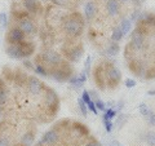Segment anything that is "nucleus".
Instances as JSON below:
<instances>
[{
    "label": "nucleus",
    "mask_w": 155,
    "mask_h": 146,
    "mask_svg": "<svg viewBox=\"0 0 155 146\" xmlns=\"http://www.w3.org/2000/svg\"><path fill=\"white\" fill-rule=\"evenodd\" d=\"M84 14H85V17L88 19H92L94 17V14H96V5H94V3L88 2L85 4V5H84Z\"/></svg>",
    "instance_id": "f3484780"
},
{
    "label": "nucleus",
    "mask_w": 155,
    "mask_h": 146,
    "mask_svg": "<svg viewBox=\"0 0 155 146\" xmlns=\"http://www.w3.org/2000/svg\"><path fill=\"white\" fill-rule=\"evenodd\" d=\"M104 123H105V129H106V132H107V133L113 132V121H111V120H104Z\"/></svg>",
    "instance_id": "2f4dec72"
},
{
    "label": "nucleus",
    "mask_w": 155,
    "mask_h": 146,
    "mask_svg": "<svg viewBox=\"0 0 155 146\" xmlns=\"http://www.w3.org/2000/svg\"><path fill=\"white\" fill-rule=\"evenodd\" d=\"M119 2H128V0H119Z\"/></svg>",
    "instance_id": "a18cd8bd"
},
{
    "label": "nucleus",
    "mask_w": 155,
    "mask_h": 146,
    "mask_svg": "<svg viewBox=\"0 0 155 146\" xmlns=\"http://www.w3.org/2000/svg\"><path fill=\"white\" fill-rule=\"evenodd\" d=\"M22 4L26 11L30 13H38L40 11V4H39L36 0H23Z\"/></svg>",
    "instance_id": "4468645a"
},
{
    "label": "nucleus",
    "mask_w": 155,
    "mask_h": 146,
    "mask_svg": "<svg viewBox=\"0 0 155 146\" xmlns=\"http://www.w3.org/2000/svg\"><path fill=\"white\" fill-rule=\"evenodd\" d=\"M89 96H91V100L92 98H94V101L98 100V95H97L96 91H89Z\"/></svg>",
    "instance_id": "ea45409f"
},
{
    "label": "nucleus",
    "mask_w": 155,
    "mask_h": 146,
    "mask_svg": "<svg viewBox=\"0 0 155 146\" xmlns=\"http://www.w3.org/2000/svg\"><path fill=\"white\" fill-rule=\"evenodd\" d=\"M109 146H124V145L122 142H119V141L113 140V141H110V142H109Z\"/></svg>",
    "instance_id": "58836bf2"
},
{
    "label": "nucleus",
    "mask_w": 155,
    "mask_h": 146,
    "mask_svg": "<svg viewBox=\"0 0 155 146\" xmlns=\"http://www.w3.org/2000/svg\"><path fill=\"white\" fill-rule=\"evenodd\" d=\"M34 71H35L36 74H39V75H41V76L49 75V70H48L45 66H43L41 64H38V65L34 66Z\"/></svg>",
    "instance_id": "412c9836"
},
{
    "label": "nucleus",
    "mask_w": 155,
    "mask_h": 146,
    "mask_svg": "<svg viewBox=\"0 0 155 146\" xmlns=\"http://www.w3.org/2000/svg\"><path fill=\"white\" fill-rule=\"evenodd\" d=\"M18 28L23 34H35L36 27L30 18H22L18 21Z\"/></svg>",
    "instance_id": "9d476101"
},
{
    "label": "nucleus",
    "mask_w": 155,
    "mask_h": 146,
    "mask_svg": "<svg viewBox=\"0 0 155 146\" xmlns=\"http://www.w3.org/2000/svg\"><path fill=\"white\" fill-rule=\"evenodd\" d=\"M106 8H107V12L110 16H116L119 13V3L118 0H109L107 4H106Z\"/></svg>",
    "instance_id": "dca6fc26"
},
{
    "label": "nucleus",
    "mask_w": 155,
    "mask_h": 146,
    "mask_svg": "<svg viewBox=\"0 0 155 146\" xmlns=\"http://www.w3.org/2000/svg\"><path fill=\"white\" fill-rule=\"evenodd\" d=\"M45 104L49 109L51 114L54 115L58 111V96L53 89H47L45 92Z\"/></svg>",
    "instance_id": "39448f33"
},
{
    "label": "nucleus",
    "mask_w": 155,
    "mask_h": 146,
    "mask_svg": "<svg viewBox=\"0 0 155 146\" xmlns=\"http://www.w3.org/2000/svg\"><path fill=\"white\" fill-rule=\"evenodd\" d=\"M116 116V110L114 109H109V110H105V114H104V120H111Z\"/></svg>",
    "instance_id": "bb28decb"
},
{
    "label": "nucleus",
    "mask_w": 155,
    "mask_h": 146,
    "mask_svg": "<svg viewBox=\"0 0 155 146\" xmlns=\"http://www.w3.org/2000/svg\"><path fill=\"white\" fill-rule=\"evenodd\" d=\"M58 138H60V134H58L57 131L54 129H51L48 132L44 133V136L41 137V140L39 141V146H51V145H54Z\"/></svg>",
    "instance_id": "6e6552de"
},
{
    "label": "nucleus",
    "mask_w": 155,
    "mask_h": 146,
    "mask_svg": "<svg viewBox=\"0 0 155 146\" xmlns=\"http://www.w3.org/2000/svg\"><path fill=\"white\" fill-rule=\"evenodd\" d=\"M78 105H79V109L81 111V114H83L84 116H87V114H88V108H87V104L81 98H79V100H78Z\"/></svg>",
    "instance_id": "cd10ccee"
},
{
    "label": "nucleus",
    "mask_w": 155,
    "mask_h": 146,
    "mask_svg": "<svg viewBox=\"0 0 155 146\" xmlns=\"http://www.w3.org/2000/svg\"><path fill=\"white\" fill-rule=\"evenodd\" d=\"M89 67H91V57L88 56L87 57V60H85V65H84V70H83V72L87 75L88 74V71H89Z\"/></svg>",
    "instance_id": "f704fd0d"
},
{
    "label": "nucleus",
    "mask_w": 155,
    "mask_h": 146,
    "mask_svg": "<svg viewBox=\"0 0 155 146\" xmlns=\"http://www.w3.org/2000/svg\"><path fill=\"white\" fill-rule=\"evenodd\" d=\"M128 119H129V116H128L127 114H119L118 118H116V127H118V128H122L123 125L128 121Z\"/></svg>",
    "instance_id": "393cba45"
},
{
    "label": "nucleus",
    "mask_w": 155,
    "mask_h": 146,
    "mask_svg": "<svg viewBox=\"0 0 155 146\" xmlns=\"http://www.w3.org/2000/svg\"><path fill=\"white\" fill-rule=\"evenodd\" d=\"M129 69L132 70V72L134 75L137 76H143L145 78V74H146V70L142 64H138V62H130L129 64Z\"/></svg>",
    "instance_id": "2eb2a0df"
},
{
    "label": "nucleus",
    "mask_w": 155,
    "mask_h": 146,
    "mask_svg": "<svg viewBox=\"0 0 155 146\" xmlns=\"http://www.w3.org/2000/svg\"><path fill=\"white\" fill-rule=\"evenodd\" d=\"M105 79L107 81V85L111 87V88H115L116 85L119 84L120 79H122V74H120L119 69H116L114 65H107L105 71Z\"/></svg>",
    "instance_id": "7ed1b4c3"
},
{
    "label": "nucleus",
    "mask_w": 155,
    "mask_h": 146,
    "mask_svg": "<svg viewBox=\"0 0 155 146\" xmlns=\"http://www.w3.org/2000/svg\"><path fill=\"white\" fill-rule=\"evenodd\" d=\"M41 2H48V0H41Z\"/></svg>",
    "instance_id": "49530a36"
},
{
    "label": "nucleus",
    "mask_w": 155,
    "mask_h": 146,
    "mask_svg": "<svg viewBox=\"0 0 155 146\" xmlns=\"http://www.w3.org/2000/svg\"><path fill=\"white\" fill-rule=\"evenodd\" d=\"M94 106H96V109L100 110V111H105L106 110V104L104 101H101L100 98L94 101Z\"/></svg>",
    "instance_id": "c85d7f7f"
},
{
    "label": "nucleus",
    "mask_w": 155,
    "mask_h": 146,
    "mask_svg": "<svg viewBox=\"0 0 155 146\" xmlns=\"http://www.w3.org/2000/svg\"><path fill=\"white\" fill-rule=\"evenodd\" d=\"M123 108H124V102H123V101H119V102H118V109L122 110Z\"/></svg>",
    "instance_id": "79ce46f5"
},
{
    "label": "nucleus",
    "mask_w": 155,
    "mask_h": 146,
    "mask_svg": "<svg viewBox=\"0 0 155 146\" xmlns=\"http://www.w3.org/2000/svg\"><path fill=\"white\" fill-rule=\"evenodd\" d=\"M7 55L11 57V58H14V60H18V58H22V53H21V48H19L18 44H9L7 47Z\"/></svg>",
    "instance_id": "ddd939ff"
},
{
    "label": "nucleus",
    "mask_w": 155,
    "mask_h": 146,
    "mask_svg": "<svg viewBox=\"0 0 155 146\" xmlns=\"http://www.w3.org/2000/svg\"><path fill=\"white\" fill-rule=\"evenodd\" d=\"M0 146H11V142L5 137H0Z\"/></svg>",
    "instance_id": "e433bc0d"
},
{
    "label": "nucleus",
    "mask_w": 155,
    "mask_h": 146,
    "mask_svg": "<svg viewBox=\"0 0 155 146\" xmlns=\"http://www.w3.org/2000/svg\"><path fill=\"white\" fill-rule=\"evenodd\" d=\"M87 108H88L91 111H92V113H93V114H98V111H97V109H96V106H94V101H89L88 102V104H87Z\"/></svg>",
    "instance_id": "473e14b6"
},
{
    "label": "nucleus",
    "mask_w": 155,
    "mask_h": 146,
    "mask_svg": "<svg viewBox=\"0 0 155 146\" xmlns=\"http://www.w3.org/2000/svg\"><path fill=\"white\" fill-rule=\"evenodd\" d=\"M3 118V106H0V120Z\"/></svg>",
    "instance_id": "c03bdc74"
},
{
    "label": "nucleus",
    "mask_w": 155,
    "mask_h": 146,
    "mask_svg": "<svg viewBox=\"0 0 155 146\" xmlns=\"http://www.w3.org/2000/svg\"><path fill=\"white\" fill-rule=\"evenodd\" d=\"M27 88L32 95H40L44 89V85L36 76H30L27 78Z\"/></svg>",
    "instance_id": "1a4fd4ad"
},
{
    "label": "nucleus",
    "mask_w": 155,
    "mask_h": 146,
    "mask_svg": "<svg viewBox=\"0 0 155 146\" xmlns=\"http://www.w3.org/2000/svg\"><path fill=\"white\" fill-rule=\"evenodd\" d=\"M51 75H52L53 79L60 81V83L69 81V79L72 76V67H71V65L62 61L60 65L51 71Z\"/></svg>",
    "instance_id": "f03ea898"
},
{
    "label": "nucleus",
    "mask_w": 155,
    "mask_h": 146,
    "mask_svg": "<svg viewBox=\"0 0 155 146\" xmlns=\"http://www.w3.org/2000/svg\"><path fill=\"white\" fill-rule=\"evenodd\" d=\"M119 44L118 43H110L109 47H107V49H106V52H107V55L110 56H115V55H118L119 53Z\"/></svg>",
    "instance_id": "5701e85b"
},
{
    "label": "nucleus",
    "mask_w": 155,
    "mask_h": 146,
    "mask_svg": "<svg viewBox=\"0 0 155 146\" xmlns=\"http://www.w3.org/2000/svg\"><path fill=\"white\" fill-rule=\"evenodd\" d=\"M54 4H57V5H64V4L66 3V0H52Z\"/></svg>",
    "instance_id": "a19ab883"
},
{
    "label": "nucleus",
    "mask_w": 155,
    "mask_h": 146,
    "mask_svg": "<svg viewBox=\"0 0 155 146\" xmlns=\"http://www.w3.org/2000/svg\"><path fill=\"white\" fill-rule=\"evenodd\" d=\"M120 28L123 30L124 35L125 34H129L130 28H132V21H130V19H123L122 23H120Z\"/></svg>",
    "instance_id": "b1692460"
},
{
    "label": "nucleus",
    "mask_w": 155,
    "mask_h": 146,
    "mask_svg": "<svg viewBox=\"0 0 155 146\" xmlns=\"http://www.w3.org/2000/svg\"><path fill=\"white\" fill-rule=\"evenodd\" d=\"M8 98V93H7V88H5V84H4L3 79L0 78V106L5 105Z\"/></svg>",
    "instance_id": "6ab92c4d"
},
{
    "label": "nucleus",
    "mask_w": 155,
    "mask_h": 146,
    "mask_svg": "<svg viewBox=\"0 0 155 146\" xmlns=\"http://www.w3.org/2000/svg\"><path fill=\"white\" fill-rule=\"evenodd\" d=\"M85 146H102V145H101V142H98V141H94V140H92V141H89V142Z\"/></svg>",
    "instance_id": "4c0bfd02"
},
{
    "label": "nucleus",
    "mask_w": 155,
    "mask_h": 146,
    "mask_svg": "<svg viewBox=\"0 0 155 146\" xmlns=\"http://www.w3.org/2000/svg\"><path fill=\"white\" fill-rule=\"evenodd\" d=\"M0 25H2L3 27H5V26L8 25V17H7L5 12H2V13H0Z\"/></svg>",
    "instance_id": "7c9ffc66"
},
{
    "label": "nucleus",
    "mask_w": 155,
    "mask_h": 146,
    "mask_svg": "<svg viewBox=\"0 0 155 146\" xmlns=\"http://www.w3.org/2000/svg\"><path fill=\"white\" fill-rule=\"evenodd\" d=\"M138 111H140V114H141L143 118H146V116L150 114V111H151V110L147 108L146 104H140L138 105Z\"/></svg>",
    "instance_id": "a878e982"
},
{
    "label": "nucleus",
    "mask_w": 155,
    "mask_h": 146,
    "mask_svg": "<svg viewBox=\"0 0 155 146\" xmlns=\"http://www.w3.org/2000/svg\"><path fill=\"white\" fill-rule=\"evenodd\" d=\"M81 100H83L85 104H88L89 101H92L91 100V96H89V92L88 91H83V95H81Z\"/></svg>",
    "instance_id": "72a5a7b5"
},
{
    "label": "nucleus",
    "mask_w": 155,
    "mask_h": 146,
    "mask_svg": "<svg viewBox=\"0 0 155 146\" xmlns=\"http://www.w3.org/2000/svg\"><path fill=\"white\" fill-rule=\"evenodd\" d=\"M143 140L146 141V144H147L149 146H155V132H154V131L146 132V133H145Z\"/></svg>",
    "instance_id": "4be33fe9"
},
{
    "label": "nucleus",
    "mask_w": 155,
    "mask_h": 146,
    "mask_svg": "<svg viewBox=\"0 0 155 146\" xmlns=\"http://www.w3.org/2000/svg\"><path fill=\"white\" fill-rule=\"evenodd\" d=\"M25 40V34H23L18 27H12L7 34L8 44H19Z\"/></svg>",
    "instance_id": "0eeeda50"
},
{
    "label": "nucleus",
    "mask_w": 155,
    "mask_h": 146,
    "mask_svg": "<svg viewBox=\"0 0 155 146\" xmlns=\"http://www.w3.org/2000/svg\"><path fill=\"white\" fill-rule=\"evenodd\" d=\"M83 52H84L83 47L79 45V47H74V48H71V49H69V51H67V53H66V56H67V58H69L70 61L76 62V61H79L81 58V56H83Z\"/></svg>",
    "instance_id": "9b49d317"
},
{
    "label": "nucleus",
    "mask_w": 155,
    "mask_h": 146,
    "mask_svg": "<svg viewBox=\"0 0 155 146\" xmlns=\"http://www.w3.org/2000/svg\"><path fill=\"white\" fill-rule=\"evenodd\" d=\"M147 120V123L150 124V125H153V127H155V113H153V111H150V114L145 118Z\"/></svg>",
    "instance_id": "c756f323"
},
{
    "label": "nucleus",
    "mask_w": 155,
    "mask_h": 146,
    "mask_svg": "<svg viewBox=\"0 0 155 146\" xmlns=\"http://www.w3.org/2000/svg\"><path fill=\"white\" fill-rule=\"evenodd\" d=\"M134 85H136V81L133 79H127L125 80V87H127V88H133Z\"/></svg>",
    "instance_id": "c9c22d12"
},
{
    "label": "nucleus",
    "mask_w": 155,
    "mask_h": 146,
    "mask_svg": "<svg viewBox=\"0 0 155 146\" xmlns=\"http://www.w3.org/2000/svg\"><path fill=\"white\" fill-rule=\"evenodd\" d=\"M19 48H21V53H22V58L31 56L34 52H35V45L31 41H26L23 40L22 43H19Z\"/></svg>",
    "instance_id": "f8f14e48"
},
{
    "label": "nucleus",
    "mask_w": 155,
    "mask_h": 146,
    "mask_svg": "<svg viewBox=\"0 0 155 146\" xmlns=\"http://www.w3.org/2000/svg\"><path fill=\"white\" fill-rule=\"evenodd\" d=\"M65 31L69 34L70 36H79L83 32L84 28V21L79 13H72L65 19L64 22Z\"/></svg>",
    "instance_id": "f257e3e1"
},
{
    "label": "nucleus",
    "mask_w": 155,
    "mask_h": 146,
    "mask_svg": "<svg viewBox=\"0 0 155 146\" xmlns=\"http://www.w3.org/2000/svg\"><path fill=\"white\" fill-rule=\"evenodd\" d=\"M123 36H124V32H123L122 28H120V26H118V27L114 28L111 39H113V41H120L123 39Z\"/></svg>",
    "instance_id": "aec40b11"
},
{
    "label": "nucleus",
    "mask_w": 155,
    "mask_h": 146,
    "mask_svg": "<svg viewBox=\"0 0 155 146\" xmlns=\"http://www.w3.org/2000/svg\"><path fill=\"white\" fill-rule=\"evenodd\" d=\"M128 47H130L134 51H142L145 48V36L137 28L132 32V39H130V43Z\"/></svg>",
    "instance_id": "423d86ee"
},
{
    "label": "nucleus",
    "mask_w": 155,
    "mask_h": 146,
    "mask_svg": "<svg viewBox=\"0 0 155 146\" xmlns=\"http://www.w3.org/2000/svg\"><path fill=\"white\" fill-rule=\"evenodd\" d=\"M147 95H149V96H155V89H150V91H147Z\"/></svg>",
    "instance_id": "37998d69"
},
{
    "label": "nucleus",
    "mask_w": 155,
    "mask_h": 146,
    "mask_svg": "<svg viewBox=\"0 0 155 146\" xmlns=\"http://www.w3.org/2000/svg\"><path fill=\"white\" fill-rule=\"evenodd\" d=\"M39 61H43V64H49L52 66H58L62 62V56L57 52L45 51L38 57Z\"/></svg>",
    "instance_id": "20e7f679"
},
{
    "label": "nucleus",
    "mask_w": 155,
    "mask_h": 146,
    "mask_svg": "<svg viewBox=\"0 0 155 146\" xmlns=\"http://www.w3.org/2000/svg\"><path fill=\"white\" fill-rule=\"evenodd\" d=\"M34 140H35V136L34 132H26L25 134L21 137V146H31L34 144Z\"/></svg>",
    "instance_id": "a211bd4d"
}]
</instances>
